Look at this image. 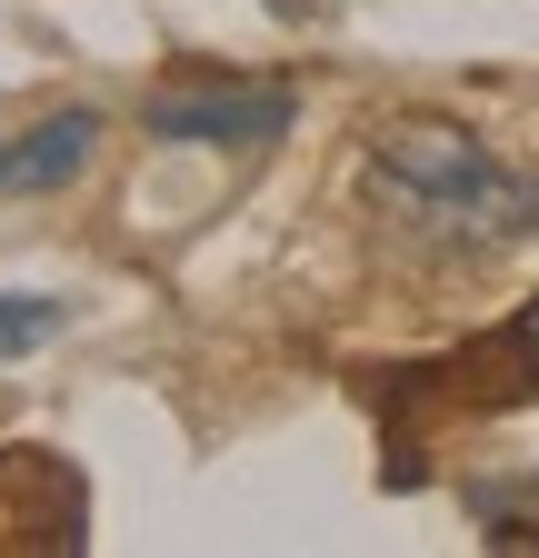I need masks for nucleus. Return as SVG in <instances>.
Masks as SVG:
<instances>
[{
	"label": "nucleus",
	"instance_id": "nucleus-1",
	"mask_svg": "<svg viewBox=\"0 0 539 558\" xmlns=\"http://www.w3.org/2000/svg\"><path fill=\"white\" fill-rule=\"evenodd\" d=\"M370 199H380L410 240L459 250V259L510 250V240L539 230V170H510L480 130L430 120V110L370 130Z\"/></svg>",
	"mask_w": 539,
	"mask_h": 558
},
{
	"label": "nucleus",
	"instance_id": "nucleus-2",
	"mask_svg": "<svg viewBox=\"0 0 539 558\" xmlns=\"http://www.w3.org/2000/svg\"><path fill=\"white\" fill-rule=\"evenodd\" d=\"M290 120H300V90L280 81H180L141 100L151 140H200V150H270V140H290Z\"/></svg>",
	"mask_w": 539,
	"mask_h": 558
},
{
	"label": "nucleus",
	"instance_id": "nucleus-3",
	"mask_svg": "<svg viewBox=\"0 0 539 558\" xmlns=\"http://www.w3.org/2000/svg\"><path fill=\"white\" fill-rule=\"evenodd\" d=\"M91 499L50 449H0V548H81Z\"/></svg>",
	"mask_w": 539,
	"mask_h": 558
},
{
	"label": "nucleus",
	"instance_id": "nucleus-4",
	"mask_svg": "<svg viewBox=\"0 0 539 558\" xmlns=\"http://www.w3.org/2000/svg\"><path fill=\"white\" fill-rule=\"evenodd\" d=\"M469 519L490 529V548H539V478H480Z\"/></svg>",
	"mask_w": 539,
	"mask_h": 558
},
{
	"label": "nucleus",
	"instance_id": "nucleus-5",
	"mask_svg": "<svg viewBox=\"0 0 539 558\" xmlns=\"http://www.w3.org/2000/svg\"><path fill=\"white\" fill-rule=\"evenodd\" d=\"M60 300H40V290H11L0 300V360H21V349H40V339H60Z\"/></svg>",
	"mask_w": 539,
	"mask_h": 558
},
{
	"label": "nucleus",
	"instance_id": "nucleus-6",
	"mask_svg": "<svg viewBox=\"0 0 539 558\" xmlns=\"http://www.w3.org/2000/svg\"><path fill=\"white\" fill-rule=\"evenodd\" d=\"M500 360L519 369V389H539V300H529V310H519V319L500 329Z\"/></svg>",
	"mask_w": 539,
	"mask_h": 558
},
{
	"label": "nucleus",
	"instance_id": "nucleus-7",
	"mask_svg": "<svg viewBox=\"0 0 539 558\" xmlns=\"http://www.w3.org/2000/svg\"><path fill=\"white\" fill-rule=\"evenodd\" d=\"M270 11H280V21H300V11H310V0H270Z\"/></svg>",
	"mask_w": 539,
	"mask_h": 558
}]
</instances>
